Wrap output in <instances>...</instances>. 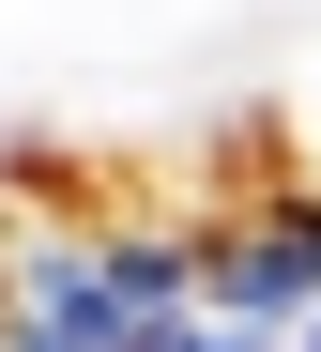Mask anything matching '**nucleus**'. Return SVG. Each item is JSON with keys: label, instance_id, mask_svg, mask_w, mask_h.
I'll return each mask as SVG.
<instances>
[{"label": "nucleus", "instance_id": "1", "mask_svg": "<svg viewBox=\"0 0 321 352\" xmlns=\"http://www.w3.org/2000/svg\"><path fill=\"white\" fill-rule=\"evenodd\" d=\"M199 291L245 322H321V184H261V199H230L199 214Z\"/></svg>", "mask_w": 321, "mask_h": 352}, {"label": "nucleus", "instance_id": "2", "mask_svg": "<svg viewBox=\"0 0 321 352\" xmlns=\"http://www.w3.org/2000/svg\"><path fill=\"white\" fill-rule=\"evenodd\" d=\"M291 352H321V322H291Z\"/></svg>", "mask_w": 321, "mask_h": 352}]
</instances>
